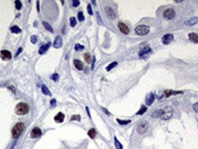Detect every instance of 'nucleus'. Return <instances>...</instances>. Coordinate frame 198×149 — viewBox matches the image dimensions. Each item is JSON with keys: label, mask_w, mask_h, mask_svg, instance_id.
Wrapping results in <instances>:
<instances>
[{"label": "nucleus", "mask_w": 198, "mask_h": 149, "mask_svg": "<svg viewBox=\"0 0 198 149\" xmlns=\"http://www.w3.org/2000/svg\"><path fill=\"white\" fill-rule=\"evenodd\" d=\"M193 110H195V112H197V113H198V102L193 104Z\"/></svg>", "instance_id": "a19ab883"}, {"label": "nucleus", "mask_w": 198, "mask_h": 149, "mask_svg": "<svg viewBox=\"0 0 198 149\" xmlns=\"http://www.w3.org/2000/svg\"><path fill=\"white\" fill-rule=\"evenodd\" d=\"M15 6H17V10H21V7H22V4H21V1H19V0H15Z\"/></svg>", "instance_id": "7c9ffc66"}, {"label": "nucleus", "mask_w": 198, "mask_h": 149, "mask_svg": "<svg viewBox=\"0 0 198 149\" xmlns=\"http://www.w3.org/2000/svg\"><path fill=\"white\" fill-rule=\"evenodd\" d=\"M117 121H118V124L119 125H128L129 122H131V120H121V119H117Z\"/></svg>", "instance_id": "393cba45"}, {"label": "nucleus", "mask_w": 198, "mask_h": 149, "mask_svg": "<svg viewBox=\"0 0 198 149\" xmlns=\"http://www.w3.org/2000/svg\"><path fill=\"white\" fill-rule=\"evenodd\" d=\"M135 33L138 35H146L149 33V27H148V26H144V24L138 26V27L135 28Z\"/></svg>", "instance_id": "7ed1b4c3"}, {"label": "nucleus", "mask_w": 198, "mask_h": 149, "mask_svg": "<svg viewBox=\"0 0 198 149\" xmlns=\"http://www.w3.org/2000/svg\"><path fill=\"white\" fill-rule=\"evenodd\" d=\"M181 93H183L182 91H171V90H167V91H164V97H170V96L172 94H181Z\"/></svg>", "instance_id": "2eb2a0df"}, {"label": "nucleus", "mask_w": 198, "mask_h": 149, "mask_svg": "<svg viewBox=\"0 0 198 149\" xmlns=\"http://www.w3.org/2000/svg\"><path fill=\"white\" fill-rule=\"evenodd\" d=\"M96 135H97V130H96V129H90V130H89V136H90L91 139H94V138H96Z\"/></svg>", "instance_id": "b1692460"}, {"label": "nucleus", "mask_w": 198, "mask_h": 149, "mask_svg": "<svg viewBox=\"0 0 198 149\" xmlns=\"http://www.w3.org/2000/svg\"><path fill=\"white\" fill-rule=\"evenodd\" d=\"M118 28H119L121 33H122V34H125V35H127L128 33H129V29H128V27L125 24H122V22H119V24H118Z\"/></svg>", "instance_id": "9b49d317"}, {"label": "nucleus", "mask_w": 198, "mask_h": 149, "mask_svg": "<svg viewBox=\"0 0 198 149\" xmlns=\"http://www.w3.org/2000/svg\"><path fill=\"white\" fill-rule=\"evenodd\" d=\"M84 57H85V62L90 64V61H91V56H90V54H85V55H84Z\"/></svg>", "instance_id": "473e14b6"}, {"label": "nucleus", "mask_w": 198, "mask_h": 149, "mask_svg": "<svg viewBox=\"0 0 198 149\" xmlns=\"http://www.w3.org/2000/svg\"><path fill=\"white\" fill-rule=\"evenodd\" d=\"M50 105H51V107H55V106H56V100H55V99H53L50 102Z\"/></svg>", "instance_id": "ea45409f"}, {"label": "nucleus", "mask_w": 198, "mask_h": 149, "mask_svg": "<svg viewBox=\"0 0 198 149\" xmlns=\"http://www.w3.org/2000/svg\"><path fill=\"white\" fill-rule=\"evenodd\" d=\"M42 92H43L46 96H50V91H49V88H48L46 85H42Z\"/></svg>", "instance_id": "bb28decb"}, {"label": "nucleus", "mask_w": 198, "mask_h": 149, "mask_svg": "<svg viewBox=\"0 0 198 149\" xmlns=\"http://www.w3.org/2000/svg\"><path fill=\"white\" fill-rule=\"evenodd\" d=\"M174 41V35L172 34H165L164 36L162 37V42L164 44H169V43H171Z\"/></svg>", "instance_id": "6e6552de"}, {"label": "nucleus", "mask_w": 198, "mask_h": 149, "mask_svg": "<svg viewBox=\"0 0 198 149\" xmlns=\"http://www.w3.org/2000/svg\"><path fill=\"white\" fill-rule=\"evenodd\" d=\"M154 99H155V94L154 93H149L147 96V98H146V104L147 106H150L153 102H154Z\"/></svg>", "instance_id": "ddd939ff"}, {"label": "nucleus", "mask_w": 198, "mask_h": 149, "mask_svg": "<svg viewBox=\"0 0 198 149\" xmlns=\"http://www.w3.org/2000/svg\"><path fill=\"white\" fill-rule=\"evenodd\" d=\"M84 49V47L82 46V44H79V43H77L76 46H75V50L76 51H79V50H83Z\"/></svg>", "instance_id": "c756f323"}, {"label": "nucleus", "mask_w": 198, "mask_h": 149, "mask_svg": "<svg viewBox=\"0 0 198 149\" xmlns=\"http://www.w3.org/2000/svg\"><path fill=\"white\" fill-rule=\"evenodd\" d=\"M136 130H138L139 134H144V133L148 130V124L146 121H141L140 124H139L138 126H136Z\"/></svg>", "instance_id": "20e7f679"}, {"label": "nucleus", "mask_w": 198, "mask_h": 149, "mask_svg": "<svg viewBox=\"0 0 198 149\" xmlns=\"http://www.w3.org/2000/svg\"><path fill=\"white\" fill-rule=\"evenodd\" d=\"M105 12L107 14V16L110 18V19H112V20H114V19L117 18V14H115V12L112 10L111 7H106V8H105Z\"/></svg>", "instance_id": "9d476101"}, {"label": "nucleus", "mask_w": 198, "mask_h": 149, "mask_svg": "<svg viewBox=\"0 0 198 149\" xmlns=\"http://www.w3.org/2000/svg\"><path fill=\"white\" fill-rule=\"evenodd\" d=\"M49 47H50V43H47L46 46H42V47L40 48V50H39V54H40V55L44 54V52L47 51V49H48Z\"/></svg>", "instance_id": "6ab92c4d"}, {"label": "nucleus", "mask_w": 198, "mask_h": 149, "mask_svg": "<svg viewBox=\"0 0 198 149\" xmlns=\"http://www.w3.org/2000/svg\"><path fill=\"white\" fill-rule=\"evenodd\" d=\"M163 112H164V110H157V111H155L154 113L151 114V118H160V116H162Z\"/></svg>", "instance_id": "f3484780"}, {"label": "nucleus", "mask_w": 198, "mask_h": 149, "mask_svg": "<svg viewBox=\"0 0 198 149\" xmlns=\"http://www.w3.org/2000/svg\"><path fill=\"white\" fill-rule=\"evenodd\" d=\"M41 135H42V130L39 127H35V128L32 129V133H30L32 138H40Z\"/></svg>", "instance_id": "1a4fd4ad"}, {"label": "nucleus", "mask_w": 198, "mask_h": 149, "mask_svg": "<svg viewBox=\"0 0 198 149\" xmlns=\"http://www.w3.org/2000/svg\"><path fill=\"white\" fill-rule=\"evenodd\" d=\"M11 32L14 33V34H20L21 33V29L18 26H13V27H11Z\"/></svg>", "instance_id": "412c9836"}, {"label": "nucleus", "mask_w": 198, "mask_h": 149, "mask_svg": "<svg viewBox=\"0 0 198 149\" xmlns=\"http://www.w3.org/2000/svg\"><path fill=\"white\" fill-rule=\"evenodd\" d=\"M146 111H147V106H146V105H142V106H141V108H140V111L138 112V114H139V115H142Z\"/></svg>", "instance_id": "cd10ccee"}, {"label": "nucleus", "mask_w": 198, "mask_h": 149, "mask_svg": "<svg viewBox=\"0 0 198 149\" xmlns=\"http://www.w3.org/2000/svg\"><path fill=\"white\" fill-rule=\"evenodd\" d=\"M36 7H37V10L40 12V2H39V1L36 2Z\"/></svg>", "instance_id": "37998d69"}, {"label": "nucleus", "mask_w": 198, "mask_h": 149, "mask_svg": "<svg viewBox=\"0 0 198 149\" xmlns=\"http://www.w3.org/2000/svg\"><path fill=\"white\" fill-rule=\"evenodd\" d=\"M151 50H150V48L149 49H147V50H141L140 51V57H146L148 54H150Z\"/></svg>", "instance_id": "5701e85b"}, {"label": "nucleus", "mask_w": 198, "mask_h": 149, "mask_svg": "<svg viewBox=\"0 0 198 149\" xmlns=\"http://www.w3.org/2000/svg\"><path fill=\"white\" fill-rule=\"evenodd\" d=\"M198 22V19L197 18H192L191 20H189L185 22V24H188V26H192V24H196Z\"/></svg>", "instance_id": "aec40b11"}, {"label": "nucleus", "mask_w": 198, "mask_h": 149, "mask_svg": "<svg viewBox=\"0 0 198 149\" xmlns=\"http://www.w3.org/2000/svg\"><path fill=\"white\" fill-rule=\"evenodd\" d=\"M0 56H1V58H3L4 61H10L11 58H12V54L8 50H1Z\"/></svg>", "instance_id": "0eeeda50"}, {"label": "nucleus", "mask_w": 198, "mask_h": 149, "mask_svg": "<svg viewBox=\"0 0 198 149\" xmlns=\"http://www.w3.org/2000/svg\"><path fill=\"white\" fill-rule=\"evenodd\" d=\"M172 116V110H171V107H167V108L164 110V112H163V114H162V120H169V119Z\"/></svg>", "instance_id": "423d86ee"}, {"label": "nucleus", "mask_w": 198, "mask_h": 149, "mask_svg": "<svg viewBox=\"0 0 198 149\" xmlns=\"http://www.w3.org/2000/svg\"><path fill=\"white\" fill-rule=\"evenodd\" d=\"M114 146H115V148H117V149H122V144L118 141L117 138H114Z\"/></svg>", "instance_id": "a878e982"}, {"label": "nucleus", "mask_w": 198, "mask_h": 149, "mask_svg": "<svg viewBox=\"0 0 198 149\" xmlns=\"http://www.w3.org/2000/svg\"><path fill=\"white\" fill-rule=\"evenodd\" d=\"M30 41H32V43H36V42H37L36 36H32V37H30Z\"/></svg>", "instance_id": "4c0bfd02"}, {"label": "nucleus", "mask_w": 198, "mask_h": 149, "mask_svg": "<svg viewBox=\"0 0 198 149\" xmlns=\"http://www.w3.org/2000/svg\"><path fill=\"white\" fill-rule=\"evenodd\" d=\"M78 5H79V1H78V0H74V1H72V6L74 7H77Z\"/></svg>", "instance_id": "58836bf2"}, {"label": "nucleus", "mask_w": 198, "mask_h": 149, "mask_svg": "<svg viewBox=\"0 0 198 149\" xmlns=\"http://www.w3.org/2000/svg\"><path fill=\"white\" fill-rule=\"evenodd\" d=\"M24 130H25V125L22 122H18L17 125L13 127V129H12V135H13L14 139H18L22 134Z\"/></svg>", "instance_id": "f257e3e1"}, {"label": "nucleus", "mask_w": 198, "mask_h": 149, "mask_svg": "<svg viewBox=\"0 0 198 149\" xmlns=\"http://www.w3.org/2000/svg\"><path fill=\"white\" fill-rule=\"evenodd\" d=\"M74 120L81 121V115H74V116H71V121H74Z\"/></svg>", "instance_id": "c9c22d12"}, {"label": "nucleus", "mask_w": 198, "mask_h": 149, "mask_svg": "<svg viewBox=\"0 0 198 149\" xmlns=\"http://www.w3.org/2000/svg\"><path fill=\"white\" fill-rule=\"evenodd\" d=\"M54 120L56 122H63V120H64V114L62 113V112H60V113H57L56 115H55V118H54Z\"/></svg>", "instance_id": "4468645a"}, {"label": "nucleus", "mask_w": 198, "mask_h": 149, "mask_svg": "<svg viewBox=\"0 0 198 149\" xmlns=\"http://www.w3.org/2000/svg\"><path fill=\"white\" fill-rule=\"evenodd\" d=\"M115 65H118V63H117V62H113V63H111V64H110L107 68H106V70H107V71H110V70H112V69H113Z\"/></svg>", "instance_id": "c85d7f7f"}, {"label": "nucleus", "mask_w": 198, "mask_h": 149, "mask_svg": "<svg viewBox=\"0 0 198 149\" xmlns=\"http://www.w3.org/2000/svg\"><path fill=\"white\" fill-rule=\"evenodd\" d=\"M189 38H190L193 43H197L198 42V35L196 34V33H190V34H189Z\"/></svg>", "instance_id": "a211bd4d"}, {"label": "nucleus", "mask_w": 198, "mask_h": 149, "mask_svg": "<svg viewBox=\"0 0 198 149\" xmlns=\"http://www.w3.org/2000/svg\"><path fill=\"white\" fill-rule=\"evenodd\" d=\"M87 12H89V14H90V15H92V14H93V12H92V8H91L90 5H87Z\"/></svg>", "instance_id": "e433bc0d"}, {"label": "nucleus", "mask_w": 198, "mask_h": 149, "mask_svg": "<svg viewBox=\"0 0 198 149\" xmlns=\"http://www.w3.org/2000/svg\"><path fill=\"white\" fill-rule=\"evenodd\" d=\"M29 112V106L26 102H19L15 107V113L18 115H25Z\"/></svg>", "instance_id": "f03ea898"}, {"label": "nucleus", "mask_w": 198, "mask_h": 149, "mask_svg": "<svg viewBox=\"0 0 198 149\" xmlns=\"http://www.w3.org/2000/svg\"><path fill=\"white\" fill-rule=\"evenodd\" d=\"M76 24H77V22H76V19H75V18H70V26L71 27H75Z\"/></svg>", "instance_id": "2f4dec72"}, {"label": "nucleus", "mask_w": 198, "mask_h": 149, "mask_svg": "<svg viewBox=\"0 0 198 149\" xmlns=\"http://www.w3.org/2000/svg\"><path fill=\"white\" fill-rule=\"evenodd\" d=\"M77 18H78V20H79V21H84V14L82 13V12H79V13H78Z\"/></svg>", "instance_id": "72a5a7b5"}, {"label": "nucleus", "mask_w": 198, "mask_h": 149, "mask_svg": "<svg viewBox=\"0 0 198 149\" xmlns=\"http://www.w3.org/2000/svg\"><path fill=\"white\" fill-rule=\"evenodd\" d=\"M103 111L105 112V114H107V115H111V113H110V112H108V111H107V110H106V108H103Z\"/></svg>", "instance_id": "79ce46f5"}, {"label": "nucleus", "mask_w": 198, "mask_h": 149, "mask_svg": "<svg viewBox=\"0 0 198 149\" xmlns=\"http://www.w3.org/2000/svg\"><path fill=\"white\" fill-rule=\"evenodd\" d=\"M74 64H75V66H76L78 70H83V69H84L83 62H81L79 60H74Z\"/></svg>", "instance_id": "dca6fc26"}, {"label": "nucleus", "mask_w": 198, "mask_h": 149, "mask_svg": "<svg viewBox=\"0 0 198 149\" xmlns=\"http://www.w3.org/2000/svg\"><path fill=\"white\" fill-rule=\"evenodd\" d=\"M175 15H176V13H175V10H172V8H168V10H165L164 12H163V16H164L165 19H168V20L174 19Z\"/></svg>", "instance_id": "39448f33"}, {"label": "nucleus", "mask_w": 198, "mask_h": 149, "mask_svg": "<svg viewBox=\"0 0 198 149\" xmlns=\"http://www.w3.org/2000/svg\"><path fill=\"white\" fill-rule=\"evenodd\" d=\"M21 51H22V48H20V49H19V50H18V52H17V55H15V56H18V55L20 54Z\"/></svg>", "instance_id": "c03bdc74"}, {"label": "nucleus", "mask_w": 198, "mask_h": 149, "mask_svg": "<svg viewBox=\"0 0 198 149\" xmlns=\"http://www.w3.org/2000/svg\"><path fill=\"white\" fill-rule=\"evenodd\" d=\"M62 43H63V41H62V37L61 36H56V38H55L54 41V48H56V49H58V48L62 47Z\"/></svg>", "instance_id": "f8f14e48"}, {"label": "nucleus", "mask_w": 198, "mask_h": 149, "mask_svg": "<svg viewBox=\"0 0 198 149\" xmlns=\"http://www.w3.org/2000/svg\"><path fill=\"white\" fill-rule=\"evenodd\" d=\"M43 26L46 27V29H47L48 32H50V33H54V29H53V27H51L50 24H48L47 21H43Z\"/></svg>", "instance_id": "4be33fe9"}, {"label": "nucleus", "mask_w": 198, "mask_h": 149, "mask_svg": "<svg viewBox=\"0 0 198 149\" xmlns=\"http://www.w3.org/2000/svg\"><path fill=\"white\" fill-rule=\"evenodd\" d=\"M50 78H51V79H53L54 82H57V80H58V78H60V76H58V74H54Z\"/></svg>", "instance_id": "f704fd0d"}]
</instances>
